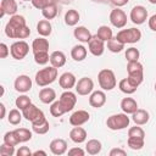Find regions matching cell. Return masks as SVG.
<instances>
[{
  "label": "cell",
  "instance_id": "cell-1",
  "mask_svg": "<svg viewBox=\"0 0 156 156\" xmlns=\"http://www.w3.org/2000/svg\"><path fill=\"white\" fill-rule=\"evenodd\" d=\"M5 34L12 39H26L30 35V29L26 18L21 15H13L5 26Z\"/></svg>",
  "mask_w": 156,
  "mask_h": 156
},
{
  "label": "cell",
  "instance_id": "cell-2",
  "mask_svg": "<svg viewBox=\"0 0 156 156\" xmlns=\"http://www.w3.org/2000/svg\"><path fill=\"white\" fill-rule=\"evenodd\" d=\"M32 51L34 55V61L38 65H46L50 61L49 56V41L45 37H39L32 43Z\"/></svg>",
  "mask_w": 156,
  "mask_h": 156
},
{
  "label": "cell",
  "instance_id": "cell-3",
  "mask_svg": "<svg viewBox=\"0 0 156 156\" xmlns=\"http://www.w3.org/2000/svg\"><path fill=\"white\" fill-rule=\"evenodd\" d=\"M127 73H128V80L135 85L139 87L144 80V67L139 61H129L127 63Z\"/></svg>",
  "mask_w": 156,
  "mask_h": 156
},
{
  "label": "cell",
  "instance_id": "cell-4",
  "mask_svg": "<svg viewBox=\"0 0 156 156\" xmlns=\"http://www.w3.org/2000/svg\"><path fill=\"white\" fill-rule=\"evenodd\" d=\"M57 78V68L54 66H49V67H44L41 69H39L35 73V83L39 87H46L51 83H54Z\"/></svg>",
  "mask_w": 156,
  "mask_h": 156
},
{
  "label": "cell",
  "instance_id": "cell-5",
  "mask_svg": "<svg viewBox=\"0 0 156 156\" xmlns=\"http://www.w3.org/2000/svg\"><path fill=\"white\" fill-rule=\"evenodd\" d=\"M130 118L127 113H115L106 119V126L111 130H122L129 126Z\"/></svg>",
  "mask_w": 156,
  "mask_h": 156
},
{
  "label": "cell",
  "instance_id": "cell-6",
  "mask_svg": "<svg viewBox=\"0 0 156 156\" xmlns=\"http://www.w3.org/2000/svg\"><path fill=\"white\" fill-rule=\"evenodd\" d=\"M98 82H99L100 88H102L104 90H112L117 85L116 76H115L113 71L108 69V68H104V69H101L99 72Z\"/></svg>",
  "mask_w": 156,
  "mask_h": 156
},
{
  "label": "cell",
  "instance_id": "cell-7",
  "mask_svg": "<svg viewBox=\"0 0 156 156\" xmlns=\"http://www.w3.org/2000/svg\"><path fill=\"white\" fill-rule=\"evenodd\" d=\"M22 115L32 124H38V123H41V122H44L46 119L44 112L39 107H37L34 104H29L26 108H23L22 110Z\"/></svg>",
  "mask_w": 156,
  "mask_h": 156
},
{
  "label": "cell",
  "instance_id": "cell-8",
  "mask_svg": "<svg viewBox=\"0 0 156 156\" xmlns=\"http://www.w3.org/2000/svg\"><path fill=\"white\" fill-rule=\"evenodd\" d=\"M116 38L123 43L124 45L126 44H134V43H138L140 39H141V32L140 29L138 28H128V29H121Z\"/></svg>",
  "mask_w": 156,
  "mask_h": 156
},
{
  "label": "cell",
  "instance_id": "cell-9",
  "mask_svg": "<svg viewBox=\"0 0 156 156\" xmlns=\"http://www.w3.org/2000/svg\"><path fill=\"white\" fill-rule=\"evenodd\" d=\"M29 52V45L24 40H17L11 44L10 54L15 60H23Z\"/></svg>",
  "mask_w": 156,
  "mask_h": 156
},
{
  "label": "cell",
  "instance_id": "cell-10",
  "mask_svg": "<svg viewBox=\"0 0 156 156\" xmlns=\"http://www.w3.org/2000/svg\"><path fill=\"white\" fill-rule=\"evenodd\" d=\"M61 106L63 107L65 112H69L73 110V107L76 106L77 104V96L73 91L71 90H65L61 95H60V99H58Z\"/></svg>",
  "mask_w": 156,
  "mask_h": 156
},
{
  "label": "cell",
  "instance_id": "cell-11",
  "mask_svg": "<svg viewBox=\"0 0 156 156\" xmlns=\"http://www.w3.org/2000/svg\"><path fill=\"white\" fill-rule=\"evenodd\" d=\"M110 22L116 28H123L127 24V15L119 7H115L110 12Z\"/></svg>",
  "mask_w": 156,
  "mask_h": 156
},
{
  "label": "cell",
  "instance_id": "cell-12",
  "mask_svg": "<svg viewBox=\"0 0 156 156\" xmlns=\"http://www.w3.org/2000/svg\"><path fill=\"white\" fill-rule=\"evenodd\" d=\"M129 18L134 24H143L147 20V10L141 5H136L130 10Z\"/></svg>",
  "mask_w": 156,
  "mask_h": 156
},
{
  "label": "cell",
  "instance_id": "cell-13",
  "mask_svg": "<svg viewBox=\"0 0 156 156\" xmlns=\"http://www.w3.org/2000/svg\"><path fill=\"white\" fill-rule=\"evenodd\" d=\"M94 89V82L91 78L89 77H82L80 79H78L77 84H76V91L78 95H89L93 93Z\"/></svg>",
  "mask_w": 156,
  "mask_h": 156
},
{
  "label": "cell",
  "instance_id": "cell-14",
  "mask_svg": "<svg viewBox=\"0 0 156 156\" xmlns=\"http://www.w3.org/2000/svg\"><path fill=\"white\" fill-rule=\"evenodd\" d=\"M88 49L91 55L94 56H101L105 51V41L101 40L96 34L91 37V39L88 43Z\"/></svg>",
  "mask_w": 156,
  "mask_h": 156
},
{
  "label": "cell",
  "instance_id": "cell-15",
  "mask_svg": "<svg viewBox=\"0 0 156 156\" xmlns=\"http://www.w3.org/2000/svg\"><path fill=\"white\" fill-rule=\"evenodd\" d=\"M13 87L18 93H27L32 89V79L26 74H21L15 79Z\"/></svg>",
  "mask_w": 156,
  "mask_h": 156
},
{
  "label": "cell",
  "instance_id": "cell-16",
  "mask_svg": "<svg viewBox=\"0 0 156 156\" xmlns=\"http://www.w3.org/2000/svg\"><path fill=\"white\" fill-rule=\"evenodd\" d=\"M90 118V115L88 111L85 110H78L76 112H73L69 117V123L76 127V126H83L84 123H87Z\"/></svg>",
  "mask_w": 156,
  "mask_h": 156
},
{
  "label": "cell",
  "instance_id": "cell-17",
  "mask_svg": "<svg viewBox=\"0 0 156 156\" xmlns=\"http://www.w3.org/2000/svg\"><path fill=\"white\" fill-rule=\"evenodd\" d=\"M58 84L62 89L65 90H71L73 87H76L77 84V79H76V76L71 72H65L60 76L58 78Z\"/></svg>",
  "mask_w": 156,
  "mask_h": 156
},
{
  "label": "cell",
  "instance_id": "cell-18",
  "mask_svg": "<svg viewBox=\"0 0 156 156\" xmlns=\"http://www.w3.org/2000/svg\"><path fill=\"white\" fill-rule=\"evenodd\" d=\"M106 104V94L102 90H95L89 96V105L95 108H100Z\"/></svg>",
  "mask_w": 156,
  "mask_h": 156
},
{
  "label": "cell",
  "instance_id": "cell-19",
  "mask_svg": "<svg viewBox=\"0 0 156 156\" xmlns=\"http://www.w3.org/2000/svg\"><path fill=\"white\" fill-rule=\"evenodd\" d=\"M17 11V2L16 0H1L0 4V17H4L5 15H16Z\"/></svg>",
  "mask_w": 156,
  "mask_h": 156
},
{
  "label": "cell",
  "instance_id": "cell-20",
  "mask_svg": "<svg viewBox=\"0 0 156 156\" xmlns=\"http://www.w3.org/2000/svg\"><path fill=\"white\" fill-rule=\"evenodd\" d=\"M87 130L84 129V128H82L80 126H76V127H73L72 129H71V132H69V138H71V140L73 141V143H76V144H82V143H84L85 141V139H87Z\"/></svg>",
  "mask_w": 156,
  "mask_h": 156
},
{
  "label": "cell",
  "instance_id": "cell-21",
  "mask_svg": "<svg viewBox=\"0 0 156 156\" xmlns=\"http://www.w3.org/2000/svg\"><path fill=\"white\" fill-rule=\"evenodd\" d=\"M50 150L54 155H63L66 151H67V141L65 139H61V138H57V139H54L51 140L50 143Z\"/></svg>",
  "mask_w": 156,
  "mask_h": 156
},
{
  "label": "cell",
  "instance_id": "cell-22",
  "mask_svg": "<svg viewBox=\"0 0 156 156\" xmlns=\"http://www.w3.org/2000/svg\"><path fill=\"white\" fill-rule=\"evenodd\" d=\"M73 35H74V38L78 40V41H80V43H89V40L91 39V33H90V30L87 28V27H84V26H79V27H76L74 28V30H73Z\"/></svg>",
  "mask_w": 156,
  "mask_h": 156
},
{
  "label": "cell",
  "instance_id": "cell-23",
  "mask_svg": "<svg viewBox=\"0 0 156 156\" xmlns=\"http://www.w3.org/2000/svg\"><path fill=\"white\" fill-rule=\"evenodd\" d=\"M39 100L43 104H52L56 100V91L52 88H43L39 91Z\"/></svg>",
  "mask_w": 156,
  "mask_h": 156
},
{
  "label": "cell",
  "instance_id": "cell-24",
  "mask_svg": "<svg viewBox=\"0 0 156 156\" xmlns=\"http://www.w3.org/2000/svg\"><path fill=\"white\" fill-rule=\"evenodd\" d=\"M121 108L124 113L132 115L138 110V104L133 98H123L121 101Z\"/></svg>",
  "mask_w": 156,
  "mask_h": 156
},
{
  "label": "cell",
  "instance_id": "cell-25",
  "mask_svg": "<svg viewBox=\"0 0 156 156\" xmlns=\"http://www.w3.org/2000/svg\"><path fill=\"white\" fill-rule=\"evenodd\" d=\"M149 118H150V115L146 110H143V108H138L134 113H132V119L135 124L138 126H144L149 122Z\"/></svg>",
  "mask_w": 156,
  "mask_h": 156
},
{
  "label": "cell",
  "instance_id": "cell-26",
  "mask_svg": "<svg viewBox=\"0 0 156 156\" xmlns=\"http://www.w3.org/2000/svg\"><path fill=\"white\" fill-rule=\"evenodd\" d=\"M87 54H88L87 48H85L84 45H82V44L74 45V46L72 48V50H71V57H72L74 61H77V62L83 61V60L87 57Z\"/></svg>",
  "mask_w": 156,
  "mask_h": 156
},
{
  "label": "cell",
  "instance_id": "cell-27",
  "mask_svg": "<svg viewBox=\"0 0 156 156\" xmlns=\"http://www.w3.org/2000/svg\"><path fill=\"white\" fill-rule=\"evenodd\" d=\"M37 32L40 37H49L52 32V26L49 20H40L37 24Z\"/></svg>",
  "mask_w": 156,
  "mask_h": 156
},
{
  "label": "cell",
  "instance_id": "cell-28",
  "mask_svg": "<svg viewBox=\"0 0 156 156\" xmlns=\"http://www.w3.org/2000/svg\"><path fill=\"white\" fill-rule=\"evenodd\" d=\"M50 63H51V66H54L56 68H60V67L65 66V63H66V55L62 51H54V52H51V55H50Z\"/></svg>",
  "mask_w": 156,
  "mask_h": 156
},
{
  "label": "cell",
  "instance_id": "cell-29",
  "mask_svg": "<svg viewBox=\"0 0 156 156\" xmlns=\"http://www.w3.org/2000/svg\"><path fill=\"white\" fill-rule=\"evenodd\" d=\"M101 149H102V144L98 139H90L85 145V151L89 155H98L101 152Z\"/></svg>",
  "mask_w": 156,
  "mask_h": 156
},
{
  "label": "cell",
  "instance_id": "cell-30",
  "mask_svg": "<svg viewBox=\"0 0 156 156\" xmlns=\"http://www.w3.org/2000/svg\"><path fill=\"white\" fill-rule=\"evenodd\" d=\"M79 18H80V15H79V12H78L77 10H74V9H71V10H68V11L65 13V23H66L67 26H69V27L76 26V24L78 23Z\"/></svg>",
  "mask_w": 156,
  "mask_h": 156
},
{
  "label": "cell",
  "instance_id": "cell-31",
  "mask_svg": "<svg viewBox=\"0 0 156 156\" xmlns=\"http://www.w3.org/2000/svg\"><path fill=\"white\" fill-rule=\"evenodd\" d=\"M118 88H119V90H121L122 93H124V94H127V95H130V94L135 93L136 89H138V87L133 85V84L128 80V78L121 79L119 83H118Z\"/></svg>",
  "mask_w": 156,
  "mask_h": 156
},
{
  "label": "cell",
  "instance_id": "cell-32",
  "mask_svg": "<svg viewBox=\"0 0 156 156\" xmlns=\"http://www.w3.org/2000/svg\"><path fill=\"white\" fill-rule=\"evenodd\" d=\"M96 35L104 40V41H108L111 38H113V33H112V29L108 27V26H100L98 28V32H96Z\"/></svg>",
  "mask_w": 156,
  "mask_h": 156
},
{
  "label": "cell",
  "instance_id": "cell-33",
  "mask_svg": "<svg viewBox=\"0 0 156 156\" xmlns=\"http://www.w3.org/2000/svg\"><path fill=\"white\" fill-rule=\"evenodd\" d=\"M22 117H23V115H22V112H20V108H12V110H10V112H9L7 121H9L10 124L17 126V124L21 123Z\"/></svg>",
  "mask_w": 156,
  "mask_h": 156
},
{
  "label": "cell",
  "instance_id": "cell-34",
  "mask_svg": "<svg viewBox=\"0 0 156 156\" xmlns=\"http://www.w3.org/2000/svg\"><path fill=\"white\" fill-rule=\"evenodd\" d=\"M15 133L20 143H27L32 139V132L27 128H16Z\"/></svg>",
  "mask_w": 156,
  "mask_h": 156
},
{
  "label": "cell",
  "instance_id": "cell-35",
  "mask_svg": "<svg viewBox=\"0 0 156 156\" xmlns=\"http://www.w3.org/2000/svg\"><path fill=\"white\" fill-rule=\"evenodd\" d=\"M57 12H58V10H57L56 4H51V5H49V6H46L45 9L41 10V15L44 16L45 20H49V21L54 20L57 16Z\"/></svg>",
  "mask_w": 156,
  "mask_h": 156
},
{
  "label": "cell",
  "instance_id": "cell-36",
  "mask_svg": "<svg viewBox=\"0 0 156 156\" xmlns=\"http://www.w3.org/2000/svg\"><path fill=\"white\" fill-rule=\"evenodd\" d=\"M107 49L111 51V52H121L123 49H124V44L121 43L116 37L115 38H111L108 41H107Z\"/></svg>",
  "mask_w": 156,
  "mask_h": 156
},
{
  "label": "cell",
  "instance_id": "cell-37",
  "mask_svg": "<svg viewBox=\"0 0 156 156\" xmlns=\"http://www.w3.org/2000/svg\"><path fill=\"white\" fill-rule=\"evenodd\" d=\"M127 144H128V146H129L132 150H140V149H143V146H144V144H145V140H144V138L128 136Z\"/></svg>",
  "mask_w": 156,
  "mask_h": 156
},
{
  "label": "cell",
  "instance_id": "cell-38",
  "mask_svg": "<svg viewBox=\"0 0 156 156\" xmlns=\"http://www.w3.org/2000/svg\"><path fill=\"white\" fill-rule=\"evenodd\" d=\"M50 129V124L48 122V119H45L44 122L41 123H38V124H32V130L37 134H46Z\"/></svg>",
  "mask_w": 156,
  "mask_h": 156
},
{
  "label": "cell",
  "instance_id": "cell-39",
  "mask_svg": "<svg viewBox=\"0 0 156 156\" xmlns=\"http://www.w3.org/2000/svg\"><path fill=\"white\" fill-rule=\"evenodd\" d=\"M50 113H51L54 117H61V116H62L63 113H66V112H65L63 107L61 106L60 101H58V100H55V101L51 104V106H50Z\"/></svg>",
  "mask_w": 156,
  "mask_h": 156
},
{
  "label": "cell",
  "instance_id": "cell-40",
  "mask_svg": "<svg viewBox=\"0 0 156 156\" xmlns=\"http://www.w3.org/2000/svg\"><path fill=\"white\" fill-rule=\"evenodd\" d=\"M124 56H126V58H127V61L129 62V61H139V57H140V52H139V50L136 49V48H128L127 50H126V54H124Z\"/></svg>",
  "mask_w": 156,
  "mask_h": 156
},
{
  "label": "cell",
  "instance_id": "cell-41",
  "mask_svg": "<svg viewBox=\"0 0 156 156\" xmlns=\"http://www.w3.org/2000/svg\"><path fill=\"white\" fill-rule=\"evenodd\" d=\"M29 104H32V101H30V98L27 96V95H20V96L16 99V101H15L16 107L20 108L21 111H22L23 108H26Z\"/></svg>",
  "mask_w": 156,
  "mask_h": 156
},
{
  "label": "cell",
  "instance_id": "cell-42",
  "mask_svg": "<svg viewBox=\"0 0 156 156\" xmlns=\"http://www.w3.org/2000/svg\"><path fill=\"white\" fill-rule=\"evenodd\" d=\"M4 143H6L9 145H13V146H16V145L20 144V141H18V139L16 136L15 130H10V132H6L5 133V135H4Z\"/></svg>",
  "mask_w": 156,
  "mask_h": 156
},
{
  "label": "cell",
  "instance_id": "cell-43",
  "mask_svg": "<svg viewBox=\"0 0 156 156\" xmlns=\"http://www.w3.org/2000/svg\"><path fill=\"white\" fill-rule=\"evenodd\" d=\"M128 136H134V138H144L145 139V132L141 127L138 124L135 127H130L128 129Z\"/></svg>",
  "mask_w": 156,
  "mask_h": 156
},
{
  "label": "cell",
  "instance_id": "cell-44",
  "mask_svg": "<svg viewBox=\"0 0 156 156\" xmlns=\"http://www.w3.org/2000/svg\"><path fill=\"white\" fill-rule=\"evenodd\" d=\"M30 2H32V5H33L35 9L43 10V9H45L46 6H49V5H51V4H56L57 0H32Z\"/></svg>",
  "mask_w": 156,
  "mask_h": 156
},
{
  "label": "cell",
  "instance_id": "cell-45",
  "mask_svg": "<svg viewBox=\"0 0 156 156\" xmlns=\"http://www.w3.org/2000/svg\"><path fill=\"white\" fill-rule=\"evenodd\" d=\"M15 154V146L13 145H9L6 143H4L0 146V155L1 156H12Z\"/></svg>",
  "mask_w": 156,
  "mask_h": 156
},
{
  "label": "cell",
  "instance_id": "cell-46",
  "mask_svg": "<svg viewBox=\"0 0 156 156\" xmlns=\"http://www.w3.org/2000/svg\"><path fill=\"white\" fill-rule=\"evenodd\" d=\"M16 155H17V156H32L33 152L29 150V147H27V146H21V147L16 151Z\"/></svg>",
  "mask_w": 156,
  "mask_h": 156
},
{
  "label": "cell",
  "instance_id": "cell-47",
  "mask_svg": "<svg viewBox=\"0 0 156 156\" xmlns=\"http://www.w3.org/2000/svg\"><path fill=\"white\" fill-rule=\"evenodd\" d=\"M9 54H10L9 46H7L5 43H1V44H0V57H1V58H6V57L9 56Z\"/></svg>",
  "mask_w": 156,
  "mask_h": 156
},
{
  "label": "cell",
  "instance_id": "cell-48",
  "mask_svg": "<svg viewBox=\"0 0 156 156\" xmlns=\"http://www.w3.org/2000/svg\"><path fill=\"white\" fill-rule=\"evenodd\" d=\"M68 155L69 156H84L85 155V151L83 150V149H80V147H72V149H69L68 150Z\"/></svg>",
  "mask_w": 156,
  "mask_h": 156
},
{
  "label": "cell",
  "instance_id": "cell-49",
  "mask_svg": "<svg viewBox=\"0 0 156 156\" xmlns=\"http://www.w3.org/2000/svg\"><path fill=\"white\" fill-rule=\"evenodd\" d=\"M126 155H127V152L118 147H115L110 151V156H126Z\"/></svg>",
  "mask_w": 156,
  "mask_h": 156
},
{
  "label": "cell",
  "instance_id": "cell-50",
  "mask_svg": "<svg viewBox=\"0 0 156 156\" xmlns=\"http://www.w3.org/2000/svg\"><path fill=\"white\" fill-rule=\"evenodd\" d=\"M147 24H149V28L154 32H156V15H152L149 21H147Z\"/></svg>",
  "mask_w": 156,
  "mask_h": 156
},
{
  "label": "cell",
  "instance_id": "cell-51",
  "mask_svg": "<svg viewBox=\"0 0 156 156\" xmlns=\"http://www.w3.org/2000/svg\"><path fill=\"white\" fill-rule=\"evenodd\" d=\"M128 1H129V0H110V2H111L115 7H122V6L127 5Z\"/></svg>",
  "mask_w": 156,
  "mask_h": 156
},
{
  "label": "cell",
  "instance_id": "cell-52",
  "mask_svg": "<svg viewBox=\"0 0 156 156\" xmlns=\"http://www.w3.org/2000/svg\"><path fill=\"white\" fill-rule=\"evenodd\" d=\"M0 110H1V115H0V118L2 119L4 117H5V112H6V110H5V105L1 102L0 104Z\"/></svg>",
  "mask_w": 156,
  "mask_h": 156
},
{
  "label": "cell",
  "instance_id": "cell-53",
  "mask_svg": "<svg viewBox=\"0 0 156 156\" xmlns=\"http://www.w3.org/2000/svg\"><path fill=\"white\" fill-rule=\"evenodd\" d=\"M39 155H43V156H46V152L43 151V150H37L33 152V156H39Z\"/></svg>",
  "mask_w": 156,
  "mask_h": 156
},
{
  "label": "cell",
  "instance_id": "cell-54",
  "mask_svg": "<svg viewBox=\"0 0 156 156\" xmlns=\"http://www.w3.org/2000/svg\"><path fill=\"white\" fill-rule=\"evenodd\" d=\"M150 4H152V5H156V0H147Z\"/></svg>",
  "mask_w": 156,
  "mask_h": 156
},
{
  "label": "cell",
  "instance_id": "cell-55",
  "mask_svg": "<svg viewBox=\"0 0 156 156\" xmlns=\"http://www.w3.org/2000/svg\"><path fill=\"white\" fill-rule=\"evenodd\" d=\"M154 88H155V91H156V83H155V85H154Z\"/></svg>",
  "mask_w": 156,
  "mask_h": 156
},
{
  "label": "cell",
  "instance_id": "cell-56",
  "mask_svg": "<svg viewBox=\"0 0 156 156\" xmlns=\"http://www.w3.org/2000/svg\"><path fill=\"white\" fill-rule=\"evenodd\" d=\"M22 1H32V0H22Z\"/></svg>",
  "mask_w": 156,
  "mask_h": 156
},
{
  "label": "cell",
  "instance_id": "cell-57",
  "mask_svg": "<svg viewBox=\"0 0 156 156\" xmlns=\"http://www.w3.org/2000/svg\"><path fill=\"white\" fill-rule=\"evenodd\" d=\"M95 1H105V0H95Z\"/></svg>",
  "mask_w": 156,
  "mask_h": 156
}]
</instances>
